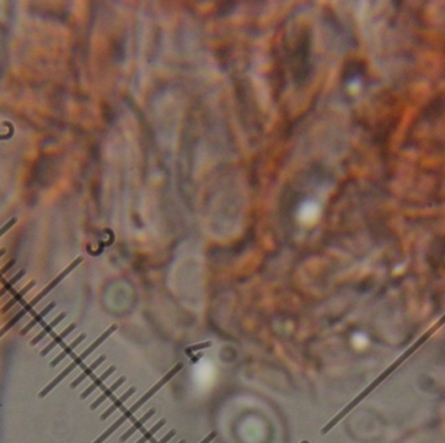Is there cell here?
I'll return each instance as SVG.
<instances>
[{
  "label": "cell",
  "mask_w": 445,
  "mask_h": 443,
  "mask_svg": "<svg viewBox=\"0 0 445 443\" xmlns=\"http://www.w3.org/2000/svg\"><path fill=\"white\" fill-rule=\"evenodd\" d=\"M183 368H184V364H183V363H177V364H176V365H174V366H173V368H172V369H171V371H169V372H168V373H167V375H166V376H164V377H162V378H160V380H159V381H158V382H157V383H155V385H154V386H152L151 389L148 390V391H147V392H145V394H143V395H142V397H141V399H140V400H138V402H136V403H135V404H133V406H131V407H130V408H129V409H126V411H125V412H124V414H125L126 417H128V419H131V417H133V414H135V413H136V412H137V411H138V409H140V408H142V407H143V404H145V403H146V402H147V400H150V399H151V398H152V397H154V395H155V394H157V392H158V391H159V390H160V389H162L163 386H164V385H167V383H168V382H169V381H171V380H172V378H173V377H174V376H176V375H177V373H179V372H180V371H181V369H183Z\"/></svg>",
  "instance_id": "6da1fadb"
},
{
  "label": "cell",
  "mask_w": 445,
  "mask_h": 443,
  "mask_svg": "<svg viewBox=\"0 0 445 443\" xmlns=\"http://www.w3.org/2000/svg\"><path fill=\"white\" fill-rule=\"evenodd\" d=\"M82 261H83V257H82V256H80V257H77V259H76V260H74V261H73V263H72V264H71V265H68V266H66V268H65V269H64V270H63V272H61L60 275L57 276V277H56V278H55V280H54V281H52V282H51V283H49V285H47V286H46V287H44V289H43V290H42V291H40V292H39V294H38V295H37V297H35V298H34V299H33V300H30V302H29V304H30V307H32V308H34V307H35V306H37V304H38V303H39V302H40V300H42V299H43V298L46 297V295H49V294H50V292H51V291H52V290H54V289H55V287H56V286H57V285H59V283H60V282H61V281H63V280H64V278H65V277H66V276H68V275H69V273H71V272H73V270H74V269L77 268V266H78V265H80V264H81V263H82Z\"/></svg>",
  "instance_id": "7a4b0ae2"
},
{
  "label": "cell",
  "mask_w": 445,
  "mask_h": 443,
  "mask_svg": "<svg viewBox=\"0 0 445 443\" xmlns=\"http://www.w3.org/2000/svg\"><path fill=\"white\" fill-rule=\"evenodd\" d=\"M81 363H82V360H81V359H80V356H77V357H76V359H74V360H73V361H72V363H71V364H69V365H68V366H66V368H65V369H64V371H63V372H61L60 375L57 376V377H56V378H55V380H52V381H51V382H50V383H49V385H47V386H46V387H44V389H43V390H42V391H40V392H39V398H44V397H46V395H47V394H49V392H50V391H51V390H52V389H54V387H55V386H56V385H57V383H59V382H61V381H63V380H64V378H65V377H66V376H68V375H69V373H71V372H73V371H74V369L77 368V365H80V364H81Z\"/></svg>",
  "instance_id": "3957f363"
},
{
  "label": "cell",
  "mask_w": 445,
  "mask_h": 443,
  "mask_svg": "<svg viewBox=\"0 0 445 443\" xmlns=\"http://www.w3.org/2000/svg\"><path fill=\"white\" fill-rule=\"evenodd\" d=\"M106 359H107L106 355H100V356L98 357V359L94 361V363H92V364H90V365L87 366V368L83 369L82 373H81V375L78 376V377L76 378V380H74L73 382L71 383L72 389H76V387H77V386L80 385L81 382H83V381H85L86 378L90 377V376H92L93 373H94V372L97 371V369L99 368V366L102 365V364L104 363V361H106Z\"/></svg>",
  "instance_id": "277c9868"
},
{
  "label": "cell",
  "mask_w": 445,
  "mask_h": 443,
  "mask_svg": "<svg viewBox=\"0 0 445 443\" xmlns=\"http://www.w3.org/2000/svg\"><path fill=\"white\" fill-rule=\"evenodd\" d=\"M155 412H157V411H155L154 408H151L148 412H146V413L143 414L142 417L138 419L137 421H135V424H133V425H131L130 428H129L128 430H126V432L124 433L123 435H121V437H120V442H125V440H128L129 438H130L131 435L135 434L136 432L141 430V429L143 428V425H145V424L147 423V421L150 420V419H152V416H154V414H155Z\"/></svg>",
  "instance_id": "5b68a950"
},
{
  "label": "cell",
  "mask_w": 445,
  "mask_h": 443,
  "mask_svg": "<svg viewBox=\"0 0 445 443\" xmlns=\"http://www.w3.org/2000/svg\"><path fill=\"white\" fill-rule=\"evenodd\" d=\"M116 330H117V325H111V326H109V328H108V329H107L106 332L103 333V334H102V335H100V337H99V338H98V339H95V340H94V342H93V343H92V344H90V346H88V347H87V349H86V350H85V351H83V352H82V354H81V355H78V356H80V359H81V360H82V361H83V360H85V359H87V357H88V356H90V355H92V354H93V352H94V351H95V350H97V349H98V347H99V346H100V344H102V343H103V342H104V340H106V339H108V337H109V335H112V334H114V333H115V332H116Z\"/></svg>",
  "instance_id": "8992f818"
},
{
  "label": "cell",
  "mask_w": 445,
  "mask_h": 443,
  "mask_svg": "<svg viewBox=\"0 0 445 443\" xmlns=\"http://www.w3.org/2000/svg\"><path fill=\"white\" fill-rule=\"evenodd\" d=\"M125 381H126V377H120L119 378V380L116 381V382H114L112 383L111 386H109L108 389H104V391L102 392V394H100V397L98 398V399H95L94 400V403L92 404V406H90V409H97L98 407L100 406V404L103 403V402H106L107 399H108V398H111L112 395H114V392L116 391V390H119L121 387V386L124 385V383H125Z\"/></svg>",
  "instance_id": "52a82bcc"
},
{
  "label": "cell",
  "mask_w": 445,
  "mask_h": 443,
  "mask_svg": "<svg viewBox=\"0 0 445 443\" xmlns=\"http://www.w3.org/2000/svg\"><path fill=\"white\" fill-rule=\"evenodd\" d=\"M136 391H137V389H136V387H130V389H129L128 391L124 392V394L121 395V397L119 398V399H115L114 403H112L111 406H109V408H107L106 411L103 412L102 416H100V420H102V421L103 420H107V419H108L109 416H111V414L114 413L115 411H117V409H119V408H121V407H123V404L125 403V402L129 399V398H131V395L135 394Z\"/></svg>",
  "instance_id": "ba28073f"
},
{
  "label": "cell",
  "mask_w": 445,
  "mask_h": 443,
  "mask_svg": "<svg viewBox=\"0 0 445 443\" xmlns=\"http://www.w3.org/2000/svg\"><path fill=\"white\" fill-rule=\"evenodd\" d=\"M115 372H116V366H115V365L109 366V368L107 369V371L104 372L103 375H100L99 377L95 378V380L92 382V385L88 386L87 389H86L85 391H83L82 394H81V397H80L81 399H86V398H87L88 395L93 394V392H94L95 390L98 389V387H100V386H102L103 383H104V381H107L109 377H111L112 375H114Z\"/></svg>",
  "instance_id": "9c48e42d"
},
{
  "label": "cell",
  "mask_w": 445,
  "mask_h": 443,
  "mask_svg": "<svg viewBox=\"0 0 445 443\" xmlns=\"http://www.w3.org/2000/svg\"><path fill=\"white\" fill-rule=\"evenodd\" d=\"M85 339H86V334H85V333H83V334H81V335H78V337L76 338V339H74L73 342L69 343L68 346H66L65 349H64L63 351L60 352V354H59L56 357H55L54 360H52L51 363H50V366H56L57 364L60 363V361H63L64 359H65V357L68 356L69 354H71V352H73L74 350L77 349V347L80 346L81 343H82Z\"/></svg>",
  "instance_id": "30bf717a"
},
{
  "label": "cell",
  "mask_w": 445,
  "mask_h": 443,
  "mask_svg": "<svg viewBox=\"0 0 445 443\" xmlns=\"http://www.w3.org/2000/svg\"><path fill=\"white\" fill-rule=\"evenodd\" d=\"M65 317H66L65 312H63V313H60V314H59V316H56V317H55L54 320L51 321V323L47 324V325L44 326V328H43L42 332L38 333V334L35 335V337L33 338L32 340H30V344H32V346H35V344H37L38 342H40V340H42L43 338L46 337V335L49 334L50 332H52V330H54V329L56 328V326L59 325V324H60L61 321H63Z\"/></svg>",
  "instance_id": "8fae6325"
},
{
  "label": "cell",
  "mask_w": 445,
  "mask_h": 443,
  "mask_svg": "<svg viewBox=\"0 0 445 443\" xmlns=\"http://www.w3.org/2000/svg\"><path fill=\"white\" fill-rule=\"evenodd\" d=\"M55 307H56V303H54V302H52V303H50V304H49V306H46V307H44V308H43V309H42V312H39V313H37V314H35L34 317H33V320H32V321H30V323H29V324H26V325H25V326H24V328H23V329H21V332H20V334H21V335H25V334H26V333H29V332H30V330H32V329H33V328H34V326H35V325H37V324H38V323H39V321H42V320H43V318L46 317L47 314H49V313H50V312H51V311H52V309H54V308H55Z\"/></svg>",
  "instance_id": "7c38bea8"
},
{
  "label": "cell",
  "mask_w": 445,
  "mask_h": 443,
  "mask_svg": "<svg viewBox=\"0 0 445 443\" xmlns=\"http://www.w3.org/2000/svg\"><path fill=\"white\" fill-rule=\"evenodd\" d=\"M74 329H76V324H71V325H69L68 328L64 329V330L60 333V334H57L56 337H55L54 339H52L51 342H50L49 344H47V346L44 347V349H43L42 351H40V356H46V355L49 354L50 351H52V350H54L55 347L57 346V343L63 342V340L65 339V338L68 337V335L71 334L72 332H73Z\"/></svg>",
  "instance_id": "4fadbf2b"
},
{
  "label": "cell",
  "mask_w": 445,
  "mask_h": 443,
  "mask_svg": "<svg viewBox=\"0 0 445 443\" xmlns=\"http://www.w3.org/2000/svg\"><path fill=\"white\" fill-rule=\"evenodd\" d=\"M34 286H35V281H32V282H29L28 285H26L23 290H20V291H18V292H16V294H14L13 297H12L11 299H9L6 304H4L3 308H2V312H3V313L8 312L9 309L12 308V307L16 306V304H17L18 302H21V300H23V298L25 297V295L28 294V292L30 291V290H32L33 287H34Z\"/></svg>",
  "instance_id": "5bb4252c"
},
{
  "label": "cell",
  "mask_w": 445,
  "mask_h": 443,
  "mask_svg": "<svg viewBox=\"0 0 445 443\" xmlns=\"http://www.w3.org/2000/svg\"><path fill=\"white\" fill-rule=\"evenodd\" d=\"M126 420H129V419H128V417H126L125 414H123V416H121V417H119V419H117V420H116V421H115V423H114V424H112V425H111V426H109V428H108V429H107L106 432H103V433H102V434H100V435H99V437H98V438H97V439H95V440H94V442H93V443H103V442H104V440H106V439H107V438H108V437H111V435H112V434H114V433H115V432H116L117 429L120 428V426H121V425H123V424H124V423H125V421H126Z\"/></svg>",
  "instance_id": "9a60e30c"
},
{
  "label": "cell",
  "mask_w": 445,
  "mask_h": 443,
  "mask_svg": "<svg viewBox=\"0 0 445 443\" xmlns=\"http://www.w3.org/2000/svg\"><path fill=\"white\" fill-rule=\"evenodd\" d=\"M32 309H33V308H32V307H30V304H29V303H26V306H25V307H24V308H23V309H21V311H20V312H17V313L14 314L13 317H12V318H11V320H9V321H8V323H7V324H6V325H4V326H3V328L0 329V338L3 337V335H4V334H6V333H7V332H8L9 329H12V328H13V326H14V325H16V324H17V323H18V321H20V320H21V318H23V317H24V316H25V313H26V312H28V311H32Z\"/></svg>",
  "instance_id": "2e32d148"
},
{
  "label": "cell",
  "mask_w": 445,
  "mask_h": 443,
  "mask_svg": "<svg viewBox=\"0 0 445 443\" xmlns=\"http://www.w3.org/2000/svg\"><path fill=\"white\" fill-rule=\"evenodd\" d=\"M25 273H26L25 269H21V270L18 272V273H16V275H14L13 277L11 278V280L7 281V282L4 283L3 287L0 289V298H3L4 295L7 294V292L11 291V290L13 289V286L16 285V283H17V282H20L21 280H23L24 276H25Z\"/></svg>",
  "instance_id": "e0dca14e"
},
{
  "label": "cell",
  "mask_w": 445,
  "mask_h": 443,
  "mask_svg": "<svg viewBox=\"0 0 445 443\" xmlns=\"http://www.w3.org/2000/svg\"><path fill=\"white\" fill-rule=\"evenodd\" d=\"M166 423H167L166 419H162V420H160L159 423L155 424V425L152 426V428L150 429V430H147V432L143 433L142 437H141L140 439H138L137 442H136V443H147L148 440L152 439V437H154V435L157 434L158 432H159V430H160V429L163 428V426L166 425Z\"/></svg>",
  "instance_id": "ac0fdd59"
},
{
  "label": "cell",
  "mask_w": 445,
  "mask_h": 443,
  "mask_svg": "<svg viewBox=\"0 0 445 443\" xmlns=\"http://www.w3.org/2000/svg\"><path fill=\"white\" fill-rule=\"evenodd\" d=\"M16 223H17V218L13 217V218H11V220H9L8 223L6 224V225L2 226V228H0V238L3 237V235L6 234V233L8 232V230H11V229L13 228V225H14V224H16Z\"/></svg>",
  "instance_id": "d6986e66"
},
{
  "label": "cell",
  "mask_w": 445,
  "mask_h": 443,
  "mask_svg": "<svg viewBox=\"0 0 445 443\" xmlns=\"http://www.w3.org/2000/svg\"><path fill=\"white\" fill-rule=\"evenodd\" d=\"M3 125L7 126V128H9V132L7 133V134H0V140H7V139H9V138L13 137L14 129H13V125H12V124H9V122H7V121H4Z\"/></svg>",
  "instance_id": "ffe728a7"
},
{
  "label": "cell",
  "mask_w": 445,
  "mask_h": 443,
  "mask_svg": "<svg viewBox=\"0 0 445 443\" xmlns=\"http://www.w3.org/2000/svg\"><path fill=\"white\" fill-rule=\"evenodd\" d=\"M14 264H16V260H11V261H8V263H7L6 265L3 266V268L0 269V280L3 278V276L6 275V273H8V272L11 270L12 268H13Z\"/></svg>",
  "instance_id": "44dd1931"
},
{
  "label": "cell",
  "mask_w": 445,
  "mask_h": 443,
  "mask_svg": "<svg viewBox=\"0 0 445 443\" xmlns=\"http://www.w3.org/2000/svg\"><path fill=\"white\" fill-rule=\"evenodd\" d=\"M174 435H176V430H171V432L167 433V434L164 435V437H163L162 439L157 440V442H155V443H168L169 440H171L172 438L174 437Z\"/></svg>",
  "instance_id": "7402d4cb"
},
{
  "label": "cell",
  "mask_w": 445,
  "mask_h": 443,
  "mask_svg": "<svg viewBox=\"0 0 445 443\" xmlns=\"http://www.w3.org/2000/svg\"><path fill=\"white\" fill-rule=\"evenodd\" d=\"M216 432H212V433H210L209 435H207V437L206 438H203L202 439V442H199V443H211L212 440L215 439V438H216Z\"/></svg>",
  "instance_id": "603a6c76"
},
{
  "label": "cell",
  "mask_w": 445,
  "mask_h": 443,
  "mask_svg": "<svg viewBox=\"0 0 445 443\" xmlns=\"http://www.w3.org/2000/svg\"><path fill=\"white\" fill-rule=\"evenodd\" d=\"M6 255V250H0V259Z\"/></svg>",
  "instance_id": "cb8c5ba5"
},
{
  "label": "cell",
  "mask_w": 445,
  "mask_h": 443,
  "mask_svg": "<svg viewBox=\"0 0 445 443\" xmlns=\"http://www.w3.org/2000/svg\"><path fill=\"white\" fill-rule=\"evenodd\" d=\"M179 443H186V440L183 439V440H181V442H179Z\"/></svg>",
  "instance_id": "d4e9b609"
}]
</instances>
